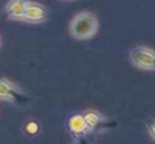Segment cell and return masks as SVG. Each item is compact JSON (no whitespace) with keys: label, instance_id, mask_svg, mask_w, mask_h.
I'll return each instance as SVG.
<instances>
[{"label":"cell","instance_id":"obj_8","mask_svg":"<svg viewBox=\"0 0 155 144\" xmlns=\"http://www.w3.org/2000/svg\"><path fill=\"white\" fill-rule=\"evenodd\" d=\"M146 128H147L149 135L152 137V139L155 141V118H151V119L147 120Z\"/></svg>","mask_w":155,"mask_h":144},{"label":"cell","instance_id":"obj_9","mask_svg":"<svg viewBox=\"0 0 155 144\" xmlns=\"http://www.w3.org/2000/svg\"><path fill=\"white\" fill-rule=\"evenodd\" d=\"M62 1H75V0H62Z\"/></svg>","mask_w":155,"mask_h":144},{"label":"cell","instance_id":"obj_2","mask_svg":"<svg viewBox=\"0 0 155 144\" xmlns=\"http://www.w3.org/2000/svg\"><path fill=\"white\" fill-rule=\"evenodd\" d=\"M129 59L136 69L155 72V50L146 45L134 46L129 53Z\"/></svg>","mask_w":155,"mask_h":144},{"label":"cell","instance_id":"obj_6","mask_svg":"<svg viewBox=\"0 0 155 144\" xmlns=\"http://www.w3.org/2000/svg\"><path fill=\"white\" fill-rule=\"evenodd\" d=\"M15 86L6 80H0V97L4 99H11L14 97Z\"/></svg>","mask_w":155,"mask_h":144},{"label":"cell","instance_id":"obj_4","mask_svg":"<svg viewBox=\"0 0 155 144\" xmlns=\"http://www.w3.org/2000/svg\"><path fill=\"white\" fill-rule=\"evenodd\" d=\"M28 0H10L4 6V12L8 19L22 21L27 10Z\"/></svg>","mask_w":155,"mask_h":144},{"label":"cell","instance_id":"obj_1","mask_svg":"<svg viewBox=\"0 0 155 144\" xmlns=\"http://www.w3.org/2000/svg\"><path fill=\"white\" fill-rule=\"evenodd\" d=\"M99 23L94 13L82 11L74 15L69 23V33L76 40H88L97 34Z\"/></svg>","mask_w":155,"mask_h":144},{"label":"cell","instance_id":"obj_5","mask_svg":"<svg viewBox=\"0 0 155 144\" xmlns=\"http://www.w3.org/2000/svg\"><path fill=\"white\" fill-rule=\"evenodd\" d=\"M69 127L74 134L81 135L86 134L87 132L91 130L90 126L88 125L86 121V118L84 115H75L70 119Z\"/></svg>","mask_w":155,"mask_h":144},{"label":"cell","instance_id":"obj_3","mask_svg":"<svg viewBox=\"0 0 155 144\" xmlns=\"http://www.w3.org/2000/svg\"><path fill=\"white\" fill-rule=\"evenodd\" d=\"M47 8L42 4L36 1L28 0L27 10H25V14L22 18V21L28 23H41L47 20Z\"/></svg>","mask_w":155,"mask_h":144},{"label":"cell","instance_id":"obj_7","mask_svg":"<svg viewBox=\"0 0 155 144\" xmlns=\"http://www.w3.org/2000/svg\"><path fill=\"white\" fill-rule=\"evenodd\" d=\"M84 118H86L87 123H88V125L90 126L91 130L95 127V126H97L98 124L102 121L101 115H100L98 112H96V110H89V112H87L86 114H84Z\"/></svg>","mask_w":155,"mask_h":144}]
</instances>
